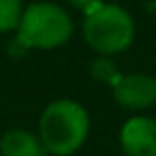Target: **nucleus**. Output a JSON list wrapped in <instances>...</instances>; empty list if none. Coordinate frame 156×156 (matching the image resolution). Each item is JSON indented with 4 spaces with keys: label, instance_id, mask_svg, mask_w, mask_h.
<instances>
[{
    "label": "nucleus",
    "instance_id": "nucleus-1",
    "mask_svg": "<svg viewBox=\"0 0 156 156\" xmlns=\"http://www.w3.org/2000/svg\"><path fill=\"white\" fill-rule=\"evenodd\" d=\"M88 130V111L71 98H62L47 105L39 122V137L45 150L54 156H69L77 152L83 145Z\"/></svg>",
    "mask_w": 156,
    "mask_h": 156
},
{
    "label": "nucleus",
    "instance_id": "nucleus-2",
    "mask_svg": "<svg viewBox=\"0 0 156 156\" xmlns=\"http://www.w3.org/2000/svg\"><path fill=\"white\" fill-rule=\"evenodd\" d=\"M73 34V20L69 13L54 2L30 5L17 26V43L26 49H54L64 45Z\"/></svg>",
    "mask_w": 156,
    "mask_h": 156
},
{
    "label": "nucleus",
    "instance_id": "nucleus-3",
    "mask_svg": "<svg viewBox=\"0 0 156 156\" xmlns=\"http://www.w3.org/2000/svg\"><path fill=\"white\" fill-rule=\"evenodd\" d=\"M83 37L92 49L103 56L124 51L135 37V24L130 15L115 5H98L86 13Z\"/></svg>",
    "mask_w": 156,
    "mask_h": 156
},
{
    "label": "nucleus",
    "instance_id": "nucleus-4",
    "mask_svg": "<svg viewBox=\"0 0 156 156\" xmlns=\"http://www.w3.org/2000/svg\"><path fill=\"white\" fill-rule=\"evenodd\" d=\"M115 101L126 109H145L156 103V79L147 75H122L113 86Z\"/></svg>",
    "mask_w": 156,
    "mask_h": 156
},
{
    "label": "nucleus",
    "instance_id": "nucleus-5",
    "mask_svg": "<svg viewBox=\"0 0 156 156\" xmlns=\"http://www.w3.org/2000/svg\"><path fill=\"white\" fill-rule=\"evenodd\" d=\"M120 143L128 156H156V120L130 118L122 126Z\"/></svg>",
    "mask_w": 156,
    "mask_h": 156
},
{
    "label": "nucleus",
    "instance_id": "nucleus-6",
    "mask_svg": "<svg viewBox=\"0 0 156 156\" xmlns=\"http://www.w3.org/2000/svg\"><path fill=\"white\" fill-rule=\"evenodd\" d=\"M0 154L2 156H47V150L41 137L24 128H13V130H7L0 139Z\"/></svg>",
    "mask_w": 156,
    "mask_h": 156
},
{
    "label": "nucleus",
    "instance_id": "nucleus-7",
    "mask_svg": "<svg viewBox=\"0 0 156 156\" xmlns=\"http://www.w3.org/2000/svg\"><path fill=\"white\" fill-rule=\"evenodd\" d=\"M22 13V0H0V32L17 28Z\"/></svg>",
    "mask_w": 156,
    "mask_h": 156
},
{
    "label": "nucleus",
    "instance_id": "nucleus-8",
    "mask_svg": "<svg viewBox=\"0 0 156 156\" xmlns=\"http://www.w3.org/2000/svg\"><path fill=\"white\" fill-rule=\"evenodd\" d=\"M92 75H94L96 79H101V81L111 83V86H115L118 79L122 77V75L118 73L115 64H113L111 60H107V58H98V60L92 62Z\"/></svg>",
    "mask_w": 156,
    "mask_h": 156
},
{
    "label": "nucleus",
    "instance_id": "nucleus-9",
    "mask_svg": "<svg viewBox=\"0 0 156 156\" xmlns=\"http://www.w3.org/2000/svg\"><path fill=\"white\" fill-rule=\"evenodd\" d=\"M69 2H71L75 9H79V11L88 13V11H92L94 7H98V5H101V0H69Z\"/></svg>",
    "mask_w": 156,
    "mask_h": 156
}]
</instances>
